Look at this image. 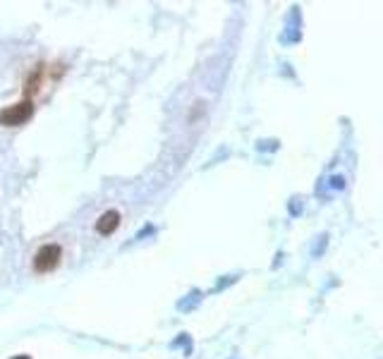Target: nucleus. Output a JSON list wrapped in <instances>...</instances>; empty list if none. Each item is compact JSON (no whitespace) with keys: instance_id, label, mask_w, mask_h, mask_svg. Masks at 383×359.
<instances>
[{"instance_id":"20e7f679","label":"nucleus","mask_w":383,"mask_h":359,"mask_svg":"<svg viewBox=\"0 0 383 359\" xmlns=\"http://www.w3.org/2000/svg\"><path fill=\"white\" fill-rule=\"evenodd\" d=\"M14 359H29V357H24V355H19V357H14Z\"/></svg>"},{"instance_id":"f03ea898","label":"nucleus","mask_w":383,"mask_h":359,"mask_svg":"<svg viewBox=\"0 0 383 359\" xmlns=\"http://www.w3.org/2000/svg\"><path fill=\"white\" fill-rule=\"evenodd\" d=\"M60 256H63V252H60L58 245H46V247H41V249L37 252V256H34V269H37L39 273L53 271L55 266L60 264Z\"/></svg>"},{"instance_id":"7ed1b4c3","label":"nucleus","mask_w":383,"mask_h":359,"mask_svg":"<svg viewBox=\"0 0 383 359\" xmlns=\"http://www.w3.org/2000/svg\"><path fill=\"white\" fill-rule=\"evenodd\" d=\"M118 225H120L118 211H105V214L101 216L99 220H96V230H99L101 235H110V232H113Z\"/></svg>"},{"instance_id":"f257e3e1","label":"nucleus","mask_w":383,"mask_h":359,"mask_svg":"<svg viewBox=\"0 0 383 359\" xmlns=\"http://www.w3.org/2000/svg\"><path fill=\"white\" fill-rule=\"evenodd\" d=\"M34 113L32 101H19L14 105H8L5 110H0V125L3 127H17V125H24Z\"/></svg>"}]
</instances>
